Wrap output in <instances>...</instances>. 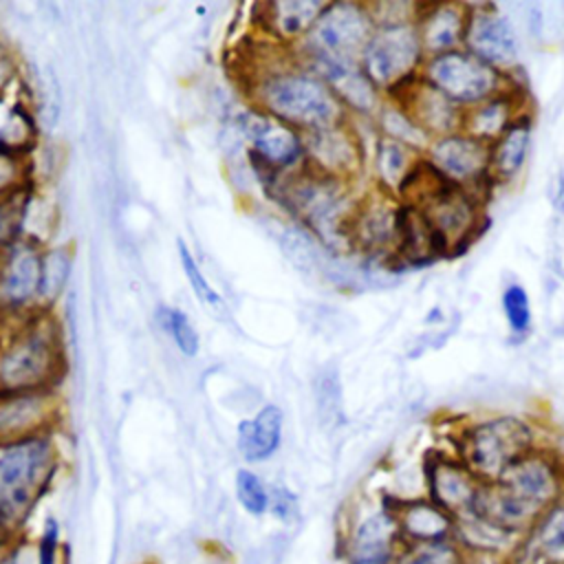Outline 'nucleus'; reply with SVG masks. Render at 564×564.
<instances>
[{"instance_id": "1", "label": "nucleus", "mask_w": 564, "mask_h": 564, "mask_svg": "<svg viewBox=\"0 0 564 564\" xmlns=\"http://www.w3.org/2000/svg\"><path fill=\"white\" fill-rule=\"evenodd\" d=\"M564 498V458L542 445L511 463L494 482H485L471 511L509 533L524 538L535 518Z\"/></svg>"}, {"instance_id": "2", "label": "nucleus", "mask_w": 564, "mask_h": 564, "mask_svg": "<svg viewBox=\"0 0 564 564\" xmlns=\"http://www.w3.org/2000/svg\"><path fill=\"white\" fill-rule=\"evenodd\" d=\"M59 469L51 434L0 443V531L22 538L31 513Z\"/></svg>"}, {"instance_id": "3", "label": "nucleus", "mask_w": 564, "mask_h": 564, "mask_svg": "<svg viewBox=\"0 0 564 564\" xmlns=\"http://www.w3.org/2000/svg\"><path fill=\"white\" fill-rule=\"evenodd\" d=\"M549 445L540 427L520 414L496 412L456 425L452 454H456L482 482H494L520 456Z\"/></svg>"}, {"instance_id": "4", "label": "nucleus", "mask_w": 564, "mask_h": 564, "mask_svg": "<svg viewBox=\"0 0 564 564\" xmlns=\"http://www.w3.org/2000/svg\"><path fill=\"white\" fill-rule=\"evenodd\" d=\"M401 200L421 209L445 253L454 256L480 234L489 196L441 183L423 163V172Z\"/></svg>"}, {"instance_id": "5", "label": "nucleus", "mask_w": 564, "mask_h": 564, "mask_svg": "<svg viewBox=\"0 0 564 564\" xmlns=\"http://www.w3.org/2000/svg\"><path fill=\"white\" fill-rule=\"evenodd\" d=\"M260 95L278 121L304 134L348 121L335 90L308 68L269 75L260 84Z\"/></svg>"}, {"instance_id": "6", "label": "nucleus", "mask_w": 564, "mask_h": 564, "mask_svg": "<svg viewBox=\"0 0 564 564\" xmlns=\"http://www.w3.org/2000/svg\"><path fill=\"white\" fill-rule=\"evenodd\" d=\"M375 31L366 2H326L304 35L308 70L328 82L337 70L359 64Z\"/></svg>"}, {"instance_id": "7", "label": "nucleus", "mask_w": 564, "mask_h": 564, "mask_svg": "<svg viewBox=\"0 0 564 564\" xmlns=\"http://www.w3.org/2000/svg\"><path fill=\"white\" fill-rule=\"evenodd\" d=\"M423 64L425 51L414 24L375 26L359 55V68L386 97H397L416 82Z\"/></svg>"}, {"instance_id": "8", "label": "nucleus", "mask_w": 564, "mask_h": 564, "mask_svg": "<svg viewBox=\"0 0 564 564\" xmlns=\"http://www.w3.org/2000/svg\"><path fill=\"white\" fill-rule=\"evenodd\" d=\"M341 564H397L403 551L394 496L386 494L350 513L339 531Z\"/></svg>"}, {"instance_id": "9", "label": "nucleus", "mask_w": 564, "mask_h": 564, "mask_svg": "<svg viewBox=\"0 0 564 564\" xmlns=\"http://www.w3.org/2000/svg\"><path fill=\"white\" fill-rule=\"evenodd\" d=\"M518 73H502L465 48L425 57L421 79L447 95L463 110L507 90Z\"/></svg>"}, {"instance_id": "10", "label": "nucleus", "mask_w": 564, "mask_h": 564, "mask_svg": "<svg viewBox=\"0 0 564 564\" xmlns=\"http://www.w3.org/2000/svg\"><path fill=\"white\" fill-rule=\"evenodd\" d=\"M403 218L405 203L399 196L377 187L361 194L348 227L350 251L364 256L368 262L394 269Z\"/></svg>"}, {"instance_id": "11", "label": "nucleus", "mask_w": 564, "mask_h": 564, "mask_svg": "<svg viewBox=\"0 0 564 564\" xmlns=\"http://www.w3.org/2000/svg\"><path fill=\"white\" fill-rule=\"evenodd\" d=\"M59 346L44 319L15 335L0 355V392L51 390L59 375Z\"/></svg>"}, {"instance_id": "12", "label": "nucleus", "mask_w": 564, "mask_h": 564, "mask_svg": "<svg viewBox=\"0 0 564 564\" xmlns=\"http://www.w3.org/2000/svg\"><path fill=\"white\" fill-rule=\"evenodd\" d=\"M423 163L441 183L485 196L494 192L489 176V145L465 130L430 139L423 150Z\"/></svg>"}, {"instance_id": "13", "label": "nucleus", "mask_w": 564, "mask_h": 564, "mask_svg": "<svg viewBox=\"0 0 564 564\" xmlns=\"http://www.w3.org/2000/svg\"><path fill=\"white\" fill-rule=\"evenodd\" d=\"M465 51L502 70H520V40L511 18L496 4H469Z\"/></svg>"}, {"instance_id": "14", "label": "nucleus", "mask_w": 564, "mask_h": 564, "mask_svg": "<svg viewBox=\"0 0 564 564\" xmlns=\"http://www.w3.org/2000/svg\"><path fill=\"white\" fill-rule=\"evenodd\" d=\"M423 494L458 518L474 509L482 480L452 452H434L423 460Z\"/></svg>"}, {"instance_id": "15", "label": "nucleus", "mask_w": 564, "mask_h": 564, "mask_svg": "<svg viewBox=\"0 0 564 564\" xmlns=\"http://www.w3.org/2000/svg\"><path fill=\"white\" fill-rule=\"evenodd\" d=\"M304 152L311 170L348 183H355L366 165L364 143L352 128V119L333 128L306 132Z\"/></svg>"}, {"instance_id": "16", "label": "nucleus", "mask_w": 564, "mask_h": 564, "mask_svg": "<svg viewBox=\"0 0 564 564\" xmlns=\"http://www.w3.org/2000/svg\"><path fill=\"white\" fill-rule=\"evenodd\" d=\"M57 414L51 390L0 392V443L51 434Z\"/></svg>"}, {"instance_id": "17", "label": "nucleus", "mask_w": 564, "mask_h": 564, "mask_svg": "<svg viewBox=\"0 0 564 564\" xmlns=\"http://www.w3.org/2000/svg\"><path fill=\"white\" fill-rule=\"evenodd\" d=\"M533 115L531 101L522 84H513L507 90L471 106L463 115V128L474 139L491 145L498 137H502L516 121Z\"/></svg>"}, {"instance_id": "18", "label": "nucleus", "mask_w": 564, "mask_h": 564, "mask_svg": "<svg viewBox=\"0 0 564 564\" xmlns=\"http://www.w3.org/2000/svg\"><path fill=\"white\" fill-rule=\"evenodd\" d=\"M469 20V4L454 0L421 2L416 15V33L425 57L458 51L465 44V31Z\"/></svg>"}, {"instance_id": "19", "label": "nucleus", "mask_w": 564, "mask_h": 564, "mask_svg": "<svg viewBox=\"0 0 564 564\" xmlns=\"http://www.w3.org/2000/svg\"><path fill=\"white\" fill-rule=\"evenodd\" d=\"M392 99L403 104V108L412 115V119L430 139H436L463 128L465 110L421 77Z\"/></svg>"}, {"instance_id": "20", "label": "nucleus", "mask_w": 564, "mask_h": 564, "mask_svg": "<svg viewBox=\"0 0 564 564\" xmlns=\"http://www.w3.org/2000/svg\"><path fill=\"white\" fill-rule=\"evenodd\" d=\"M370 165L375 187L386 194L403 198L405 192L423 172V154L399 141L377 134Z\"/></svg>"}, {"instance_id": "21", "label": "nucleus", "mask_w": 564, "mask_h": 564, "mask_svg": "<svg viewBox=\"0 0 564 564\" xmlns=\"http://www.w3.org/2000/svg\"><path fill=\"white\" fill-rule=\"evenodd\" d=\"M394 516L403 544L454 538V516L432 502L425 494L412 498H394Z\"/></svg>"}, {"instance_id": "22", "label": "nucleus", "mask_w": 564, "mask_h": 564, "mask_svg": "<svg viewBox=\"0 0 564 564\" xmlns=\"http://www.w3.org/2000/svg\"><path fill=\"white\" fill-rule=\"evenodd\" d=\"M511 564H564V498L535 518Z\"/></svg>"}, {"instance_id": "23", "label": "nucleus", "mask_w": 564, "mask_h": 564, "mask_svg": "<svg viewBox=\"0 0 564 564\" xmlns=\"http://www.w3.org/2000/svg\"><path fill=\"white\" fill-rule=\"evenodd\" d=\"M245 128L256 159L269 163L271 167H289L306 156L302 134L275 117H249Z\"/></svg>"}, {"instance_id": "24", "label": "nucleus", "mask_w": 564, "mask_h": 564, "mask_svg": "<svg viewBox=\"0 0 564 564\" xmlns=\"http://www.w3.org/2000/svg\"><path fill=\"white\" fill-rule=\"evenodd\" d=\"M531 141L533 115H527L489 145V176L494 189L511 185L522 176L529 163Z\"/></svg>"}, {"instance_id": "25", "label": "nucleus", "mask_w": 564, "mask_h": 564, "mask_svg": "<svg viewBox=\"0 0 564 564\" xmlns=\"http://www.w3.org/2000/svg\"><path fill=\"white\" fill-rule=\"evenodd\" d=\"M42 256L29 247H13L0 271V302L20 306L40 295Z\"/></svg>"}, {"instance_id": "26", "label": "nucleus", "mask_w": 564, "mask_h": 564, "mask_svg": "<svg viewBox=\"0 0 564 564\" xmlns=\"http://www.w3.org/2000/svg\"><path fill=\"white\" fill-rule=\"evenodd\" d=\"M454 540L463 551L498 553L505 557H513L522 542V538L509 533L478 511H467L454 518Z\"/></svg>"}, {"instance_id": "27", "label": "nucleus", "mask_w": 564, "mask_h": 564, "mask_svg": "<svg viewBox=\"0 0 564 564\" xmlns=\"http://www.w3.org/2000/svg\"><path fill=\"white\" fill-rule=\"evenodd\" d=\"M282 410L278 405H264L253 419L238 423L236 443L238 452L249 463H262L271 458L282 443Z\"/></svg>"}, {"instance_id": "28", "label": "nucleus", "mask_w": 564, "mask_h": 564, "mask_svg": "<svg viewBox=\"0 0 564 564\" xmlns=\"http://www.w3.org/2000/svg\"><path fill=\"white\" fill-rule=\"evenodd\" d=\"M405 203V200H403ZM445 249L421 214L419 207L405 203V218L401 229V242L394 267H425L438 258H445Z\"/></svg>"}, {"instance_id": "29", "label": "nucleus", "mask_w": 564, "mask_h": 564, "mask_svg": "<svg viewBox=\"0 0 564 564\" xmlns=\"http://www.w3.org/2000/svg\"><path fill=\"white\" fill-rule=\"evenodd\" d=\"M375 130L379 137L399 141L416 152L423 154V150L430 143V137L419 128V123L412 119V115L403 108L401 101L388 97L381 106V110L375 117Z\"/></svg>"}, {"instance_id": "30", "label": "nucleus", "mask_w": 564, "mask_h": 564, "mask_svg": "<svg viewBox=\"0 0 564 564\" xmlns=\"http://www.w3.org/2000/svg\"><path fill=\"white\" fill-rule=\"evenodd\" d=\"M326 2H273L271 9V22L273 26L284 35H306L311 26L315 24L317 15L322 13Z\"/></svg>"}, {"instance_id": "31", "label": "nucleus", "mask_w": 564, "mask_h": 564, "mask_svg": "<svg viewBox=\"0 0 564 564\" xmlns=\"http://www.w3.org/2000/svg\"><path fill=\"white\" fill-rule=\"evenodd\" d=\"M505 324L513 337H524L533 324V306L527 289L520 282H507L500 293Z\"/></svg>"}, {"instance_id": "32", "label": "nucleus", "mask_w": 564, "mask_h": 564, "mask_svg": "<svg viewBox=\"0 0 564 564\" xmlns=\"http://www.w3.org/2000/svg\"><path fill=\"white\" fill-rule=\"evenodd\" d=\"M315 401L319 421L326 427H337L344 423V399L337 370H324L315 381Z\"/></svg>"}, {"instance_id": "33", "label": "nucleus", "mask_w": 564, "mask_h": 564, "mask_svg": "<svg viewBox=\"0 0 564 564\" xmlns=\"http://www.w3.org/2000/svg\"><path fill=\"white\" fill-rule=\"evenodd\" d=\"M463 549L454 538L438 542H421V544H403V551L397 564H460Z\"/></svg>"}, {"instance_id": "34", "label": "nucleus", "mask_w": 564, "mask_h": 564, "mask_svg": "<svg viewBox=\"0 0 564 564\" xmlns=\"http://www.w3.org/2000/svg\"><path fill=\"white\" fill-rule=\"evenodd\" d=\"M234 489L240 507L253 516L262 518L269 513V487L262 482V478L251 469H238L234 478Z\"/></svg>"}, {"instance_id": "35", "label": "nucleus", "mask_w": 564, "mask_h": 564, "mask_svg": "<svg viewBox=\"0 0 564 564\" xmlns=\"http://www.w3.org/2000/svg\"><path fill=\"white\" fill-rule=\"evenodd\" d=\"M156 319L163 326L165 333H170V337L174 339V344L178 346V350L187 357H194L198 352V333L194 330L192 322L187 319L185 313H181L178 308L172 306H161L156 311Z\"/></svg>"}, {"instance_id": "36", "label": "nucleus", "mask_w": 564, "mask_h": 564, "mask_svg": "<svg viewBox=\"0 0 564 564\" xmlns=\"http://www.w3.org/2000/svg\"><path fill=\"white\" fill-rule=\"evenodd\" d=\"M33 562L35 564H64V544L62 527L55 518H46L37 540L33 542Z\"/></svg>"}, {"instance_id": "37", "label": "nucleus", "mask_w": 564, "mask_h": 564, "mask_svg": "<svg viewBox=\"0 0 564 564\" xmlns=\"http://www.w3.org/2000/svg\"><path fill=\"white\" fill-rule=\"evenodd\" d=\"M375 26L388 24H414L421 11V2L405 0H388V2H366Z\"/></svg>"}, {"instance_id": "38", "label": "nucleus", "mask_w": 564, "mask_h": 564, "mask_svg": "<svg viewBox=\"0 0 564 564\" xmlns=\"http://www.w3.org/2000/svg\"><path fill=\"white\" fill-rule=\"evenodd\" d=\"M178 258H181V264H183L185 278L189 280V284H192L194 293H196L205 304H209V306H220V304H223L220 295H218V293H216V289L207 282V278L200 273V269H198V264H196L194 256L189 253V249H187V245H185L183 240H178Z\"/></svg>"}, {"instance_id": "39", "label": "nucleus", "mask_w": 564, "mask_h": 564, "mask_svg": "<svg viewBox=\"0 0 564 564\" xmlns=\"http://www.w3.org/2000/svg\"><path fill=\"white\" fill-rule=\"evenodd\" d=\"M68 275V258L64 251H51L42 256V282H40V295L42 297H55L62 289L64 280Z\"/></svg>"}, {"instance_id": "40", "label": "nucleus", "mask_w": 564, "mask_h": 564, "mask_svg": "<svg viewBox=\"0 0 564 564\" xmlns=\"http://www.w3.org/2000/svg\"><path fill=\"white\" fill-rule=\"evenodd\" d=\"M269 513L282 524H295L300 520L297 496L284 485L269 487Z\"/></svg>"}, {"instance_id": "41", "label": "nucleus", "mask_w": 564, "mask_h": 564, "mask_svg": "<svg viewBox=\"0 0 564 564\" xmlns=\"http://www.w3.org/2000/svg\"><path fill=\"white\" fill-rule=\"evenodd\" d=\"M460 564H511V557L498 553H480V551H463Z\"/></svg>"}, {"instance_id": "42", "label": "nucleus", "mask_w": 564, "mask_h": 564, "mask_svg": "<svg viewBox=\"0 0 564 564\" xmlns=\"http://www.w3.org/2000/svg\"><path fill=\"white\" fill-rule=\"evenodd\" d=\"M11 172H13L11 159L9 156H0V194H2L4 187L11 185Z\"/></svg>"}]
</instances>
